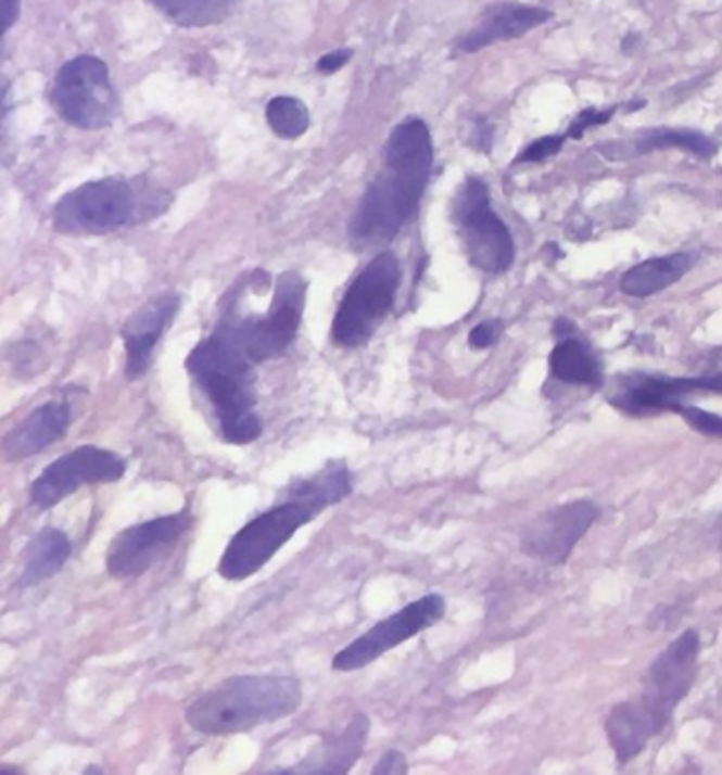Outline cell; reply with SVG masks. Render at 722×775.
I'll list each match as a JSON object with an SVG mask.
<instances>
[{
  "label": "cell",
  "instance_id": "6da1fadb",
  "mask_svg": "<svg viewBox=\"0 0 722 775\" xmlns=\"http://www.w3.org/2000/svg\"><path fill=\"white\" fill-rule=\"evenodd\" d=\"M434 162L432 136L422 119L409 117L388 136L383 166L350 220V240L367 251L382 246L416 216Z\"/></svg>",
  "mask_w": 722,
  "mask_h": 775
},
{
  "label": "cell",
  "instance_id": "7a4b0ae2",
  "mask_svg": "<svg viewBox=\"0 0 722 775\" xmlns=\"http://www.w3.org/2000/svg\"><path fill=\"white\" fill-rule=\"evenodd\" d=\"M352 477L345 462L333 460L322 473L295 481L287 498L251 519L229 541L218 561V576L225 581H246L271 560L303 525L347 498Z\"/></svg>",
  "mask_w": 722,
  "mask_h": 775
},
{
  "label": "cell",
  "instance_id": "3957f363",
  "mask_svg": "<svg viewBox=\"0 0 722 775\" xmlns=\"http://www.w3.org/2000/svg\"><path fill=\"white\" fill-rule=\"evenodd\" d=\"M303 687L293 676H231L204 690L185 712L193 732L236 735L295 714Z\"/></svg>",
  "mask_w": 722,
  "mask_h": 775
},
{
  "label": "cell",
  "instance_id": "277c9868",
  "mask_svg": "<svg viewBox=\"0 0 722 775\" xmlns=\"http://www.w3.org/2000/svg\"><path fill=\"white\" fill-rule=\"evenodd\" d=\"M185 367L208 396L227 443L249 445L263 434V420L256 414L255 365L220 329L191 350Z\"/></svg>",
  "mask_w": 722,
  "mask_h": 775
},
{
  "label": "cell",
  "instance_id": "5b68a950",
  "mask_svg": "<svg viewBox=\"0 0 722 775\" xmlns=\"http://www.w3.org/2000/svg\"><path fill=\"white\" fill-rule=\"evenodd\" d=\"M305 280L295 271H287L278 278L274 300L265 314L233 316L229 312L216 329L253 365H261L293 344L305 309Z\"/></svg>",
  "mask_w": 722,
  "mask_h": 775
},
{
  "label": "cell",
  "instance_id": "8992f818",
  "mask_svg": "<svg viewBox=\"0 0 722 775\" xmlns=\"http://www.w3.org/2000/svg\"><path fill=\"white\" fill-rule=\"evenodd\" d=\"M699 648V634L693 630L684 632L653 661L644 676L642 693L623 701L628 714L646 735L655 737L663 732L676 706L688 695L697 676Z\"/></svg>",
  "mask_w": 722,
  "mask_h": 775
},
{
  "label": "cell",
  "instance_id": "52a82bcc",
  "mask_svg": "<svg viewBox=\"0 0 722 775\" xmlns=\"http://www.w3.org/2000/svg\"><path fill=\"white\" fill-rule=\"evenodd\" d=\"M401 263L392 253H382L365 265L345 291L333 318L331 338L341 347L365 345L390 314L398 287Z\"/></svg>",
  "mask_w": 722,
  "mask_h": 775
},
{
  "label": "cell",
  "instance_id": "ba28073f",
  "mask_svg": "<svg viewBox=\"0 0 722 775\" xmlns=\"http://www.w3.org/2000/svg\"><path fill=\"white\" fill-rule=\"evenodd\" d=\"M134 182L119 176L91 180L66 193L53 208V229L66 236H104L131 223L140 208Z\"/></svg>",
  "mask_w": 722,
  "mask_h": 775
},
{
  "label": "cell",
  "instance_id": "9c48e42d",
  "mask_svg": "<svg viewBox=\"0 0 722 775\" xmlns=\"http://www.w3.org/2000/svg\"><path fill=\"white\" fill-rule=\"evenodd\" d=\"M452 213L468 261L485 274L509 271L515 242L505 220L492 208L485 180L468 176L456 193Z\"/></svg>",
  "mask_w": 722,
  "mask_h": 775
},
{
  "label": "cell",
  "instance_id": "30bf717a",
  "mask_svg": "<svg viewBox=\"0 0 722 775\" xmlns=\"http://www.w3.org/2000/svg\"><path fill=\"white\" fill-rule=\"evenodd\" d=\"M49 100L55 113L75 128H106L117 113L109 66L96 55L66 62L51 84Z\"/></svg>",
  "mask_w": 722,
  "mask_h": 775
},
{
  "label": "cell",
  "instance_id": "8fae6325",
  "mask_svg": "<svg viewBox=\"0 0 722 775\" xmlns=\"http://www.w3.org/2000/svg\"><path fill=\"white\" fill-rule=\"evenodd\" d=\"M126 471L128 465L119 454L84 445L45 467L43 473L30 485V503L45 511L73 496L81 485L115 483L124 479Z\"/></svg>",
  "mask_w": 722,
  "mask_h": 775
},
{
  "label": "cell",
  "instance_id": "7c38bea8",
  "mask_svg": "<svg viewBox=\"0 0 722 775\" xmlns=\"http://www.w3.org/2000/svg\"><path fill=\"white\" fill-rule=\"evenodd\" d=\"M445 614V600L439 594H428L416 602L407 604L398 612L385 617L367 630L360 638L345 646L333 657L335 672H356L378 661L388 650L411 640L432 627Z\"/></svg>",
  "mask_w": 722,
  "mask_h": 775
},
{
  "label": "cell",
  "instance_id": "4fadbf2b",
  "mask_svg": "<svg viewBox=\"0 0 722 775\" xmlns=\"http://www.w3.org/2000/svg\"><path fill=\"white\" fill-rule=\"evenodd\" d=\"M191 523L193 517L185 509L174 516L155 517L122 530L106 551L109 574L113 579L142 576L170 554Z\"/></svg>",
  "mask_w": 722,
  "mask_h": 775
},
{
  "label": "cell",
  "instance_id": "5bb4252c",
  "mask_svg": "<svg viewBox=\"0 0 722 775\" xmlns=\"http://www.w3.org/2000/svg\"><path fill=\"white\" fill-rule=\"evenodd\" d=\"M597 517L599 509L592 500H574L547 509L523 532L521 551L543 563H563Z\"/></svg>",
  "mask_w": 722,
  "mask_h": 775
},
{
  "label": "cell",
  "instance_id": "9a60e30c",
  "mask_svg": "<svg viewBox=\"0 0 722 775\" xmlns=\"http://www.w3.org/2000/svg\"><path fill=\"white\" fill-rule=\"evenodd\" d=\"M706 392L704 376L697 378H666L650 373L619 376L608 394L610 405L630 416H650L663 411H679L686 394Z\"/></svg>",
  "mask_w": 722,
  "mask_h": 775
},
{
  "label": "cell",
  "instance_id": "2e32d148",
  "mask_svg": "<svg viewBox=\"0 0 722 775\" xmlns=\"http://www.w3.org/2000/svg\"><path fill=\"white\" fill-rule=\"evenodd\" d=\"M180 300L174 293L157 295L136 309L124 325L122 338L126 344V373L129 380H138L147 373L153 360V350L160 344L164 331L178 312Z\"/></svg>",
  "mask_w": 722,
  "mask_h": 775
},
{
  "label": "cell",
  "instance_id": "e0dca14e",
  "mask_svg": "<svg viewBox=\"0 0 722 775\" xmlns=\"http://www.w3.org/2000/svg\"><path fill=\"white\" fill-rule=\"evenodd\" d=\"M73 422V407L66 401H49L28 414L15 429L4 434V462H24L58 443Z\"/></svg>",
  "mask_w": 722,
  "mask_h": 775
},
{
  "label": "cell",
  "instance_id": "ac0fdd59",
  "mask_svg": "<svg viewBox=\"0 0 722 775\" xmlns=\"http://www.w3.org/2000/svg\"><path fill=\"white\" fill-rule=\"evenodd\" d=\"M552 11L528 4H496L483 13L479 24L456 43L460 53H477L485 47L512 41L552 20Z\"/></svg>",
  "mask_w": 722,
  "mask_h": 775
},
{
  "label": "cell",
  "instance_id": "d6986e66",
  "mask_svg": "<svg viewBox=\"0 0 722 775\" xmlns=\"http://www.w3.org/2000/svg\"><path fill=\"white\" fill-rule=\"evenodd\" d=\"M666 149H679L684 153L697 155L701 160H710L712 155H717L719 144L710 136H706L697 129L657 128L637 134L634 140H625L619 144L617 142L604 144L599 151L608 160H632V157L648 155L653 151H666Z\"/></svg>",
  "mask_w": 722,
  "mask_h": 775
},
{
  "label": "cell",
  "instance_id": "ffe728a7",
  "mask_svg": "<svg viewBox=\"0 0 722 775\" xmlns=\"http://www.w3.org/2000/svg\"><path fill=\"white\" fill-rule=\"evenodd\" d=\"M369 735V719L354 714L350 725L335 737L316 748L299 767L287 774H347L356 759L363 754Z\"/></svg>",
  "mask_w": 722,
  "mask_h": 775
},
{
  "label": "cell",
  "instance_id": "44dd1931",
  "mask_svg": "<svg viewBox=\"0 0 722 775\" xmlns=\"http://www.w3.org/2000/svg\"><path fill=\"white\" fill-rule=\"evenodd\" d=\"M71 554H73V543L66 532L51 525L43 528L28 541L22 554V572H20L17 587L28 589L41 585L43 581H49L66 566Z\"/></svg>",
  "mask_w": 722,
  "mask_h": 775
},
{
  "label": "cell",
  "instance_id": "7402d4cb",
  "mask_svg": "<svg viewBox=\"0 0 722 775\" xmlns=\"http://www.w3.org/2000/svg\"><path fill=\"white\" fill-rule=\"evenodd\" d=\"M695 253H672L663 257L646 258L623 274L621 293L636 300L653 297L674 287L695 267Z\"/></svg>",
  "mask_w": 722,
  "mask_h": 775
},
{
  "label": "cell",
  "instance_id": "603a6c76",
  "mask_svg": "<svg viewBox=\"0 0 722 775\" xmlns=\"http://www.w3.org/2000/svg\"><path fill=\"white\" fill-rule=\"evenodd\" d=\"M553 378L572 386L599 387L604 382L601 363L590 344L568 335L561 338L549 356Z\"/></svg>",
  "mask_w": 722,
  "mask_h": 775
},
{
  "label": "cell",
  "instance_id": "cb8c5ba5",
  "mask_svg": "<svg viewBox=\"0 0 722 775\" xmlns=\"http://www.w3.org/2000/svg\"><path fill=\"white\" fill-rule=\"evenodd\" d=\"M155 9L180 28H208L225 22L238 0H151Z\"/></svg>",
  "mask_w": 722,
  "mask_h": 775
},
{
  "label": "cell",
  "instance_id": "d4e9b609",
  "mask_svg": "<svg viewBox=\"0 0 722 775\" xmlns=\"http://www.w3.org/2000/svg\"><path fill=\"white\" fill-rule=\"evenodd\" d=\"M265 119L271 131L284 140H295L309 128V111L293 96H278L269 100L265 109Z\"/></svg>",
  "mask_w": 722,
  "mask_h": 775
},
{
  "label": "cell",
  "instance_id": "484cf974",
  "mask_svg": "<svg viewBox=\"0 0 722 775\" xmlns=\"http://www.w3.org/2000/svg\"><path fill=\"white\" fill-rule=\"evenodd\" d=\"M566 134H553V136H543L534 142H530L515 160V164H539L547 157H553L561 151L563 142H566Z\"/></svg>",
  "mask_w": 722,
  "mask_h": 775
},
{
  "label": "cell",
  "instance_id": "4316f807",
  "mask_svg": "<svg viewBox=\"0 0 722 775\" xmlns=\"http://www.w3.org/2000/svg\"><path fill=\"white\" fill-rule=\"evenodd\" d=\"M676 414L682 416V420H684L693 431H697L699 434H706V436H712V439H722V416L704 411V409H699V407H686V405H680V409Z\"/></svg>",
  "mask_w": 722,
  "mask_h": 775
},
{
  "label": "cell",
  "instance_id": "83f0119b",
  "mask_svg": "<svg viewBox=\"0 0 722 775\" xmlns=\"http://www.w3.org/2000/svg\"><path fill=\"white\" fill-rule=\"evenodd\" d=\"M617 113V106L610 109H585L583 113H579V117L570 124V128L566 129V138L568 140H581L590 129L606 126Z\"/></svg>",
  "mask_w": 722,
  "mask_h": 775
},
{
  "label": "cell",
  "instance_id": "f1b7e54d",
  "mask_svg": "<svg viewBox=\"0 0 722 775\" xmlns=\"http://www.w3.org/2000/svg\"><path fill=\"white\" fill-rule=\"evenodd\" d=\"M503 333V322L501 320H485V322H479L470 335H468V345L472 350H485V347H492V345L498 342Z\"/></svg>",
  "mask_w": 722,
  "mask_h": 775
},
{
  "label": "cell",
  "instance_id": "f546056e",
  "mask_svg": "<svg viewBox=\"0 0 722 775\" xmlns=\"http://www.w3.org/2000/svg\"><path fill=\"white\" fill-rule=\"evenodd\" d=\"M407 772H409L407 759H405V754L398 752V750H388V752H383L382 759H380L378 765L373 767V774L376 775L407 774Z\"/></svg>",
  "mask_w": 722,
  "mask_h": 775
},
{
  "label": "cell",
  "instance_id": "4dcf8cb0",
  "mask_svg": "<svg viewBox=\"0 0 722 775\" xmlns=\"http://www.w3.org/2000/svg\"><path fill=\"white\" fill-rule=\"evenodd\" d=\"M352 53H354L352 49H335V51L322 55V58L316 62V71H318L320 75H333V73L341 71V68L352 60Z\"/></svg>",
  "mask_w": 722,
  "mask_h": 775
},
{
  "label": "cell",
  "instance_id": "1f68e13d",
  "mask_svg": "<svg viewBox=\"0 0 722 775\" xmlns=\"http://www.w3.org/2000/svg\"><path fill=\"white\" fill-rule=\"evenodd\" d=\"M472 144H474L479 151L490 153V149H492V126H490L485 119H479V122L474 124Z\"/></svg>",
  "mask_w": 722,
  "mask_h": 775
},
{
  "label": "cell",
  "instance_id": "d6a6232c",
  "mask_svg": "<svg viewBox=\"0 0 722 775\" xmlns=\"http://www.w3.org/2000/svg\"><path fill=\"white\" fill-rule=\"evenodd\" d=\"M0 15H2V30L9 33V28L17 22L20 0H0Z\"/></svg>",
  "mask_w": 722,
  "mask_h": 775
},
{
  "label": "cell",
  "instance_id": "836d02e7",
  "mask_svg": "<svg viewBox=\"0 0 722 775\" xmlns=\"http://www.w3.org/2000/svg\"><path fill=\"white\" fill-rule=\"evenodd\" d=\"M706 373H722V347L710 354L706 363Z\"/></svg>",
  "mask_w": 722,
  "mask_h": 775
},
{
  "label": "cell",
  "instance_id": "e575fe53",
  "mask_svg": "<svg viewBox=\"0 0 722 775\" xmlns=\"http://www.w3.org/2000/svg\"><path fill=\"white\" fill-rule=\"evenodd\" d=\"M637 43H639V37H637V35H628L625 41H623V51L630 53L632 49H636Z\"/></svg>",
  "mask_w": 722,
  "mask_h": 775
}]
</instances>
